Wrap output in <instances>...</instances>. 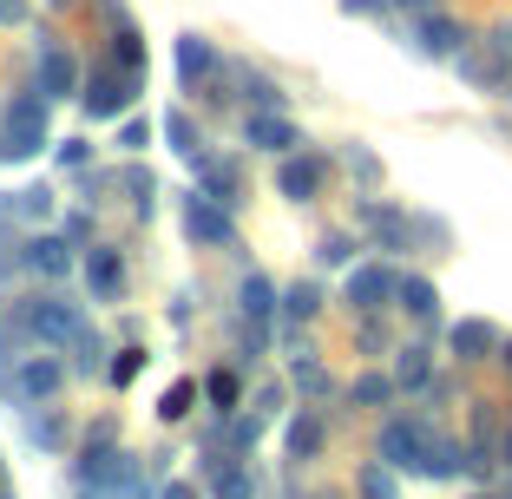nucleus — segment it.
<instances>
[{
  "label": "nucleus",
  "mask_w": 512,
  "mask_h": 499,
  "mask_svg": "<svg viewBox=\"0 0 512 499\" xmlns=\"http://www.w3.org/2000/svg\"><path fill=\"white\" fill-rule=\"evenodd\" d=\"M46 145V92H14L0 125V158H33Z\"/></svg>",
  "instance_id": "f257e3e1"
},
{
  "label": "nucleus",
  "mask_w": 512,
  "mask_h": 499,
  "mask_svg": "<svg viewBox=\"0 0 512 499\" xmlns=\"http://www.w3.org/2000/svg\"><path fill=\"white\" fill-rule=\"evenodd\" d=\"M460 73H467L480 92H499V86H512V20H499V27H493L486 53H460Z\"/></svg>",
  "instance_id": "f03ea898"
},
{
  "label": "nucleus",
  "mask_w": 512,
  "mask_h": 499,
  "mask_svg": "<svg viewBox=\"0 0 512 499\" xmlns=\"http://www.w3.org/2000/svg\"><path fill=\"white\" fill-rule=\"evenodd\" d=\"M427 447H434V434H427V421H407V414H394L388 427H381V460L401 473H421L427 467Z\"/></svg>",
  "instance_id": "7ed1b4c3"
},
{
  "label": "nucleus",
  "mask_w": 512,
  "mask_h": 499,
  "mask_svg": "<svg viewBox=\"0 0 512 499\" xmlns=\"http://www.w3.org/2000/svg\"><path fill=\"white\" fill-rule=\"evenodd\" d=\"M178 217H184V237H191V243H230V237H237V230H230V211L217 204L211 191H184Z\"/></svg>",
  "instance_id": "20e7f679"
},
{
  "label": "nucleus",
  "mask_w": 512,
  "mask_h": 499,
  "mask_svg": "<svg viewBox=\"0 0 512 499\" xmlns=\"http://www.w3.org/2000/svg\"><path fill=\"white\" fill-rule=\"evenodd\" d=\"M60 388H66V362L60 355H27V362L14 368V401L20 408H40V401H53Z\"/></svg>",
  "instance_id": "39448f33"
},
{
  "label": "nucleus",
  "mask_w": 512,
  "mask_h": 499,
  "mask_svg": "<svg viewBox=\"0 0 512 499\" xmlns=\"http://www.w3.org/2000/svg\"><path fill=\"white\" fill-rule=\"evenodd\" d=\"M414 53L421 60H460L467 53V27L453 14H421L414 20Z\"/></svg>",
  "instance_id": "423d86ee"
},
{
  "label": "nucleus",
  "mask_w": 512,
  "mask_h": 499,
  "mask_svg": "<svg viewBox=\"0 0 512 499\" xmlns=\"http://www.w3.org/2000/svg\"><path fill=\"white\" fill-rule=\"evenodd\" d=\"M322 178H329V158H316V152H289L283 171H276V191H283L289 204H309V197L322 191Z\"/></svg>",
  "instance_id": "0eeeda50"
},
{
  "label": "nucleus",
  "mask_w": 512,
  "mask_h": 499,
  "mask_svg": "<svg viewBox=\"0 0 512 499\" xmlns=\"http://www.w3.org/2000/svg\"><path fill=\"white\" fill-rule=\"evenodd\" d=\"M138 99V73H92V86H86V112L92 119H119L125 106Z\"/></svg>",
  "instance_id": "6e6552de"
},
{
  "label": "nucleus",
  "mask_w": 512,
  "mask_h": 499,
  "mask_svg": "<svg viewBox=\"0 0 512 499\" xmlns=\"http://www.w3.org/2000/svg\"><path fill=\"white\" fill-rule=\"evenodd\" d=\"M243 132H250V145H256V152H276V158H289V152L302 145V132L283 119V112H270V106H263V112H250V125H243Z\"/></svg>",
  "instance_id": "1a4fd4ad"
},
{
  "label": "nucleus",
  "mask_w": 512,
  "mask_h": 499,
  "mask_svg": "<svg viewBox=\"0 0 512 499\" xmlns=\"http://www.w3.org/2000/svg\"><path fill=\"white\" fill-rule=\"evenodd\" d=\"M388 296H401V276H394L388 263H362V270L348 276V303L355 309H381Z\"/></svg>",
  "instance_id": "9d476101"
},
{
  "label": "nucleus",
  "mask_w": 512,
  "mask_h": 499,
  "mask_svg": "<svg viewBox=\"0 0 512 499\" xmlns=\"http://www.w3.org/2000/svg\"><path fill=\"white\" fill-rule=\"evenodd\" d=\"M447 348L460 355V362H486V355H499V329L493 322H480V316H467V322H453V335H447Z\"/></svg>",
  "instance_id": "9b49d317"
},
{
  "label": "nucleus",
  "mask_w": 512,
  "mask_h": 499,
  "mask_svg": "<svg viewBox=\"0 0 512 499\" xmlns=\"http://www.w3.org/2000/svg\"><path fill=\"white\" fill-rule=\"evenodd\" d=\"M40 92L46 99H73L79 92V60L66 53V46H46L40 53Z\"/></svg>",
  "instance_id": "f8f14e48"
},
{
  "label": "nucleus",
  "mask_w": 512,
  "mask_h": 499,
  "mask_svg": "<svg viewBox=\"0 0 512 499\" xmlns=\"http://www.w3.org/2000/svg\"><path fill=\"white\" fill-rule=\"evenodd\" d=\"M27 329L40 335V342H79V335H86V329H79V316H73L66 303H33V309H27Z\"/></svg>",
  "instance_id": "ddd939ff"
},
{
  "label": "nucleus",
  "mask_w": 512,
  "mask_h": 499,
  "mask_svg": "<svg viewBox=\"0 0 512 499\" xmlns=\"http://www.w3.org/2000/svg\"><path fill=\"white\" fill-rule=\"evenodd\" d=\"M243 316H250V348H263V322H270V309H276V283L270 276H243Z\"/></svg>",
  "instance_id": "4468645a"
},
{
  "label": "nucleus",
  "mask_w": 512,
  "mask_h": 499,
  "mask_svg": "<svg viewBox=\"0 0 512 499\" xmlns=\"http://www.w3.org/2000/svg\"><path fill=\"white\" fill-rule=\"evenodd\" d=\"M86 289L99 296V303H112L125 289V263H119V250H86Z\"/></svg>",
  "instance_id": "2eb2a0df"
},
{
  "label": "nucleus",
  "mask_w": 512,
  "mask_h": 499,
  "mask_svg": "<svg viewBox=\"0 0 512 499\" xmlns=\"http://www.w3.org/2000/svg\"><path fill=\"white\" fill-rule=\"evenodd\" d=\"M211 66H217L211 40H197V33H178V79H184V92L204 86V79H211Z\"/></svg>",
  "instance_id": "dca6fc26"
},
{
  "label": "nucleus",
  "mask_w": 512,
  "mask_h": 499,
  "mask_svg": "<svg viewBox=\"0 0 512 499\" xmlns=\"http://www.w3.org/2000/svg\"><path fill=\"white\" fill-rule=\"evenodd\" d=\"M401 309L414 322H440V289L427 276H401Z\"/></svg>",
  "instance_id": "f3484780"
},
{
  "label": "nucleus",
  "mask_w": 512,
  "mask_h": 499,
  "mask_svg": "<svg viewBox=\"0 0 512 499\" xmlns=\"http://www.w3.org/2000/svg\"><path fill=\"white\" fill-rule=\"evenodd\" d=\"M289 454H296V460L322 454V414H296V421H289Z\"/></svg>",
  "instance_id": "a211bd4d"
},
{
  "label": "nucleus",
  "mask_w": 512,
  "mask_h": 499,
  "mask_svg": "<svg viewBox=\"0 0 512 499\" xmlns=\"http://www.w3.org/2000/svg\"><path fill=\"white\" fill-rule=\"evenodd\" d=\"M27 263H33L40 276H66V270H73V250H66L60 237H40V243L27 250Z\"/></svg>",
  "instance_id": "6ab92c4d"
},
{
  "label": "nucleus",
  "mask_w": 512,
  "mask_h": 499,
  "mask_svg": "<svg viewBox=\"0 0 512 499\" xmlns=\"http://www.w3.org/2000/svg\"><path fill=\"white\" fill-rule=\"evenodd\" d=\"M165 138H171V152H178V158H204V138H197L191 112H171V119H165Z\"/></svg>",
  "instance_id": "aec40b11"
},
{
  "label": "nucleus",
  "mask_w": 512,
  "mask_h": 499,
  "mask_svg": "<svg viewBox=\"0 0 512 499\" xmlns=\"http://www.w3.org/2000/svg\"><path fill=\"white\" fill-rule=\"evenodd\" d=\"M368 224H375V237L388 243V250H407V217L388 211V204H368Z\"/></svg>",
  "instance_id": "412c9836"
},
{
  "label": "nucleus",
  "mask_w": 512,
  "mask_h": 499,
  "mask_svg": "<svg viewBox=\"0 0 512 499\" xmlns=\"http://www.w3.org/2000/svg\"><path fill=\"white\" fill-rule=\"evenodd\" d=\"M211 493H217V499H250L256 486H250V473H243L237 460H217V473H211Z\"/></svg>",
  "instance_id": "4be33fe9"
},
{
  "label": "nucleus",
  "mask_w": 512,
  "mask_h": 499,
  "mask_svg": "<svg viewBox=\"0 0 512 499\" xmlns=\"http://www.w3.org/2000/svg\"><path fill=\"white\" fill-rule=\"evenodd\" d=\"M197 165H204V191H217V204H237V191H243L237 165H211V158H197Z\"/></svg>",
  "instance_id": "5701e85b"
},
{
  "label": "nucleus",
  "mask_w": 512,
  "mask_h": 499,
  "mask_svg": "<svg viewBox=\"0 0 512 499\" xmlns=\"http://www.w3.org/2000/svg\"><path fill=\"white\" fill-rule=\"evenodd\" d=\"M427 375H434L427 348H401V368H394V381H401V388H427Z\"/></svg>",
  "instance_id": "b1692460"
},
{
  "label": "nucleus",
  "mask_w": 512,
  "mask_h": 499,
  "mask_svg": "<svg viewBox=\"0 0 512 499\" xmlns=\"http://www.w3.org/2000/svg\"><path fill=\"white\" fill-rule=\"evenodd\" d=\"M316 309H322V289H316V283H296V289L283 296V316H289V322H309Z\"/></svg>",
  "instance_id": "393cba45"
},
{
  "label": "nucleus",
  "mask_w": 512,
  "mask_h": 499,
  "mask_svg": "<svg viewBox=\"0 0 512 499\" xmlns=\"http://www.w3.org/2000/svg\"><path fill=\"white\" fill-rule=\"evenodd\" d=\"M348 394H355V401H362V408H388L394 381H388V375H362V381H355V388H348Z\"/></svg>",
  "instance_id": "a878e982"
},
{
  "label": "nucleus",
  "mask_w": 512,
  "mask_h": 499,
  "mask_svg": "<svg viewBox=\"0 0 512 499\" xmlns=\"http://www.w3.org/2000/svg\"><path fill=\"white\" fill-rule=\"evenodd\" d=\"M191 401H197V381H178V388H165L158 414H165V421H184V414H191Z\"/></svg>",
  "instance_id": "bb28decb"
},
{
  "label": "nucleus",
  "mask_w": 512,
  "mask_h": 499,
  "mask_svg": "<svg viewBox=\"0 0 512 499\" xmlns=\"http://www.w3.org/2000/svg\"><path fill=\"white\" fill-rule=\"evenodd\" d=\"M138 368H145V355H138V348H119V362L106 368V381H112V388H132Z\"/></svg>",
  "instance_id": "cd10ccee"
},
{
  "label": "nucleus",
  "mask_w": 512,
  "mask_h": 499,
  "mask_svg": "<svg viewBox=\"0 0 512 499\" xmlns=\"http://www.w3.org/2000/svg\"><path fill=\"white\" fill-rule=\"evenodd\" d=\"M204 394H211L217 408H237V375H230V368H217V375L204 381Z\"/></svg>",
  "instance_id": "c85d7f7f"
},
{
  "label": "nucleus",
  "mask_w": 512,
  "mask_h": 499,
  "mask_svg": "<svg viewBox=\"0 0 512 499\" xmlns=\"http://www.w3.org/2000/svg\"><path fill=\"white\" fill-rule=\"evenodd\" d=\"M119 60H125V73H145V46H138V27H119Z\"/></svg>",
  "instance_id": "c756f323"
},
{
  "label": "nucleus",
  "mask_w": 512,
  "mask_h": 499,
  "mask_svg": "<svg viewBox=\"0 0 512 499\" xmlns=\"http://www.w3.org/2000/svg\"><path fill=\"white\" fill-rule=\"evenodd\" d=\"M362 493H368V499H394V480H388V467H368V473H362Z\"/></svg>",
  "instance_id": "7c9ffc66"
},
{
  "label": "nucleus",
  "mask_w": 512,
  "mask_h": 499,
  "mask_svg": "<svg viewBox=\"0 0 512 499\" xmlns=\"http://www.w3.org/2000/svg\"><path fill=\"white\" fill-rule=\"evenodd\" d=\"M125 191H132V204H138V211H145V204H151V171H125Z\"/></svg>",
  "instance_id": "2f4dec72"
},
{
  "label": "nucleus",
  "mask_w": 512,
  "mask_h": 499,
  "mask_svg": "<svg viewBox=\"0 0 512 499\" xmlns=\"http://www.w3.org/2000/svg\"><path fill=\"white\" fill-rule=\"evenodd\" d=\"M145 138H151V125H145V119H125V132H119L125 152H145Z\"/></svg>",
  "instance_id": "473e14b6"
},
{
  "label": "nucleus",
  "mask_w": 512,
  "mask_h": 499,
  "mask_svg": "<svg viewBox=\"0 0 512 499\" xmlns=\"http://www.w3.org/2000/svg\"><path fill=\"white\" fill-rule=\"evenodd\" d=\"M316 257H322V263H348V257H355V243H348V237H322Z\"/></svg>",
  "instance_id": "72a5a7b5"
},
{
  "label": "nucleus",
  "mask_w": 512,
  "mask_h": 499,
  "mask_svg": "<svg viewBox=\"0 0 512 499\" xmlns=\"http://www.w3.org/2000/svg\"><path fill=\"white\" fill-rule=\"evenodd\" d=\"M296 388H309V394H329V375H322L316 362H302V368H296Z\"/></svg>",
  "instance_id": "f704fd0d"
},
{
  "label": "nucleus",
  "mask_w": 512,
  "mask_h": 499,
  "mask_svg": "<svg viewBox=\"0 0 512 499\" xmlns=\"http://www.w3.org/2000/svg\"><path fill=\"white\" fill-rule=\"evenodd\" d=\"M86 158H92V152H86V138H66V145H60V165H73V171H79Z\"/></svg>",
  "instance_id": "c9c22d12"
},
{
  "label": "nucleus",
  "mask_w": 512,
  "mask_h": 499,
  "mask_svg": "<svg viewBox=\"0 0 512 499\" xmlns=\"http://www.w3.org/2000/svg\"><path fill=\"white\" fill-rule=\"evenodd\" d=\"M20 211H27V217H46V191H40V184H33V191H20Z\"/></svg>",
  "instance_id": "e433bc0d"
},
{
  "label": "nucleus",
  "mask_w": 512,
  "mask_h": 499,
  "mask_svg": "<svg viewBox=\"0 0 512 499\" xmlns=\"http://www.w3.org/2000/svg\"><path fill=\"white\" fill-rule=\"evenodd\" d=\"M27 20V0H0V27H20Z\"/></svg>",
  "instance_id": "4c0bfd02"
},
{
  "label": "nucleus",
  "mask_w": 512,
  "mask_h": 499,
  "mask_svg": "<svg viewBox=\"0 0 512 499\" xmlns=\"http://www.w3.org/2000/svg\"><path fill=\"white\" fill-rule=\"evenodd\" d=\"M342 14H388V0H342Z\"/></svg>",
  "instance_id": "58836bf2"
},
{
  "label": "nucleus",
  "mask_w": 512,
  "mask_h": 499,
  "mask_svg": "<svg viewBox=\"0 0 512 499\" xmlns=\"http://www.w3.org/2000/svg\"><path fill=\"white\" fill-rule=\"evenodd\" d=\"M165 499H191V486H165Z\"/></svg>",
  "instance_id": "ea45409f"
},
{
  "label": "nucleus",
  "mask_w": 512,
  "mask_h": 499,
  "mask_svg": "<svg viewBox=\"0 0 512 499\" xmlns=\"http://www.w3.org/2000/svg\"><path fill=\"white\" fill-rule=\"evenodd\" d=\"M499 460H506V467H512V427H506V447H499Z\"/></svg>",
  "instance_id": "a19ab883"
},
{
  "label": "nucleus",
  "mask_w": 512,
  "mask_h": 499,
  "mask_svg": "<svg viewBox=\"0 0 512 499\" xmlns=\"http://www.w3.org/2000/svg\"><path fill=\"white\" fill-rule=\"evenodd\" d=\"M499 362H506V368H512V342H506V348H499Z\"/></svg>",
  "instance_id": "79ce46f5"
}]
</instances>
